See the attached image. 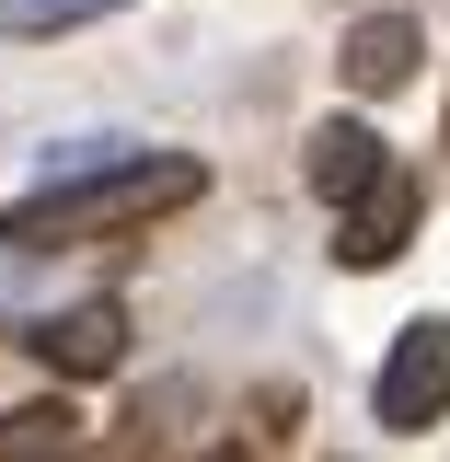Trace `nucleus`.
<instances>
[{
    "mask_svg": "<svg viewBox=\"0 0 450 462\" xmlns=\"http://www.w3.org/2000/svg\"><path fill=\"white\" fill-rule=\"evenodd\" d=\"M370 404H381V428H404V439L450 416V324H439V312H416V324L393 336V358H381V393H370Z\"/></svg>",
    "mask_w": 450,
    "mask_h": 462,
    "instance_id": "2",
    "label": "nucleus"
},
{
    "mask_svg": "<svg viewBox=\"0 0 450 462\" xmlns=\"http://www.w3.org/2000/svg\"><path fill=\"white\" fill-rule=\"evenodd\" d=\"M208 462H243V451H208Z\"/></svg>",
    "mask_w": 450,
    "mask_h": 462,
    "instance_id": "9",
    "label": "nucleus"
},
{
    "mask_svg": "<svg viewBox=\"0 0 450 462\" xmlns=\"http://www.w3.org/2000/svg\"><path fill=\"white\" fill-rule=\"evenodd\" d=\"M35 358H47L58 382H105L115 358H127V312H115V300H81V312L35 324Z\"/></svg>",
    "mask_w": 450,
    "mask_h": 462,
    "instance_id": "4",
    "label": "nucleus"
},
{
    "mask_svg": "<svg viewBox=\"0 0 450 462\" xmlns=\"http://www.w3.org/2000/svg\"><path fill=\"white\" fill-rule=\"evenodd\" d=\"M93 12H127V0H0V35H58V23H93Z\"/></svg>",
    "mask_w": 450,
    "mask_h": 462,
    "instance_id": "8",
    "label": "nucleus"
},
{
    "mask_svg": "<svg viewBox=\"0 0 450 462\" xmlns=\"http://www.w3.org/2000/svg\"><path fill=\"white\" fill-rule=\"evenodd\" d=\"M208 173L185 162V151H115V162H81V185H47V197H23L12 220H0V243H93V231H139L162 220V208H185Z\"/></svg>",
    "mask_w": 450,
    "mask_h": 462,
    "instance_id": "1",
    "label": "nucleus"
},
{
    "mask_svg": "<svg viewBox=\"0 0 450 462\" xmlns=\"http://www.w3.org/2000/svg\"><path fill=\"white\" fill-rule=\"evenodd\" d=\"M0 462H81V416H69V404H23V416H0Z\"/></svg>",
    "mask_w": 450,
    "mask_h": 462,
    "instance_id": "7",
    "label": "nucleus"
},
{
    "mask_svg": "<svg viewBox=\"0 0 450 462\" xmlns=\"http://www.w3.org/2000/svg\"><path fill=\"white\" fill-rule=\"evenodd\" d=\"M416 208H427V185H416L404 162H381L370 185H358V197H346V220H335V254H346V266H393L404 243H416Z\"/></svg>",
    "mask_w": 450,
    "mask_h": 462,
    "instance_id": "3",
    "label": "nucleus"
},
{
    "mask_svg": "<svg viewBox=\"0 0 450 462\" xmlns=\"http://www.w3.org/2000/svg\"><path fill=\"white\" fill-rule=\"evenodd\" d=\"M300 173H312V197H324V208H346V197L381 173V127H370V116H324V127H312V151H300Z\"/></svg>",
    "mask_w": 450,
    "mask_h": 462,
    "instance_id": "5",
    "label": "nucleus"
},
{
    "mask_svg": "<svg viewBox=\"0 0 450 462\" xmlns=\"http://www.w3.org/2000/svg\"><path fill=\"white\" fill-rule=\"evenodd\" d=\"M416 47H427V35H416L404 12H370V23L346 35V93H404V81H416Z\"/></svg>",
    "mask_w": 450,
    "mask_h": 462,
    "instance_id": "6",
    "label": "nucleus"
}]
</instances>
